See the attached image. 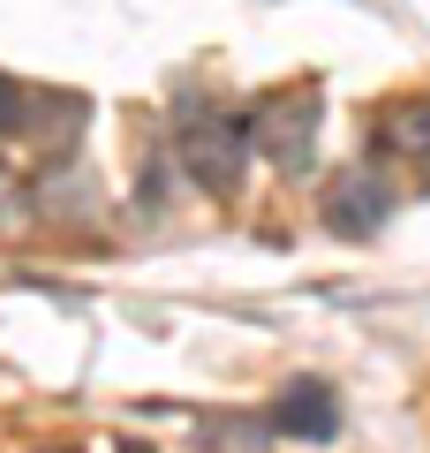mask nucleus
Instances as JSON below:
<instances>
[{"mask_svg":"<svg viewBox=\"0 0 430 453\" xmlns=\"http://www.w3.org/2000/svg\"><path fill=\"white\" fill-rule=\"evenodd\" d=\"M318 113H325L318 83H287V91L257 98V113L242 121V136H250L280 174H310V159H318V144H310V136H318Z\"/></svg>","mask_w":430,"mask_h":453,"instance_id":"nucleus-1","label":"nucleus"},{"mask_svg":"<svg viewBox=\"0 0 430 453\" xmlns=\"http://www.w3.org/2000/svg\"><path fill=\"white\" fill-rule=\"evenodd\" d=\"M181 159H189V174L204 181L211 196H234L242 159H250V136H242V121H234V113L196 106L189 121H181Z\"/></svg>","mask_w":430,"mask_h":453,"instance_id":"nucleus-2","label":"nucleus"},{"mask_svg":"<svg viewBox=\"0 0 430 453\" xmlns=\"http://www.w3.org/2000/svg\"><path fill=\"white\" fill-rule=\"evenodd\" d=\"M265 431L272 438H333L340 431V401H333V386H318V378H295V386L272 401V416H265Z\"/></svg>","mask_w":430,"mask_h":453,"instance_id":"nucleus-3","label":"nucleus"},{"mask_svg":"<svg viewBox=\"0 0 430 453\" xmlns=\"http://www.w3.org/2000/svg\"><path fill=\"white\" fill-rule=\"evenodd\" d=\"M385 211H393V189H385V174H370V166H348V174L333 181V196H325V226H340V234H378Z\"/></svg>","mask_w":430,"mask_h":453,"instance_id":"nucleus-4","label":"nucleus"},{"mask_svg":"<svg viewBox=\"0 0 430 453\" xmlns=\"http://www.w3.org/2000/svg\"><path fill=\"white\" fill-rule=\"evenodd\" d=\"M370 129L385 136L393 151H408V159L430 166V98H400V106H378V121Z\"/></svg>","mask_w":430,"mask_h":453,"instance_id":"nucleus-5","label":"nucleus"},{"mask_svg":"<svg viewBox=\"0 0 430 453\" xmlns=\"http://www.w3.org/2000/svg\"><path fill=\"white\" fill-rule=\"evenodd\" d=\"M204 431H211V453H265L272 446L265 423H242V416H211Z\"/></svg>","mask_w":430,"mask_h":453,"instance_id":"nucleus-6","label":"nucleus"},{"mask_svg":"<svg viewBox=\"0 0 430 453\" xmlns=\"http://www.w3.org/2000/svg\"><path fill=\"white\" fill-rule=\"evenodd\" d=\"M121 453H159V446H143V438H128V446H121Z\"/></svg>","mask_w":430,"mask_h":453,"instance_id":"nucleus-7","label":"nucleus"},{"mask_svg":"<svg viewBox=\"0 0 430 453\" xmlns=\"http://www.w3.org/2000/svg\"><path fill=\"white\" fill-rule=\"evenodd\" d=\"M53 453H68V446H53Z\"/></svg>","mask_w":430,"mask_h":453,"instance_id":"nucleus-8","label":"nucleus"}]
</instances>
